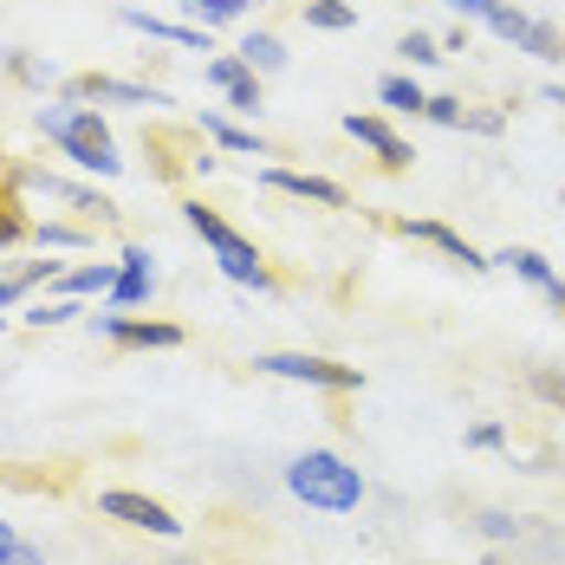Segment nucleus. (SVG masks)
Here are the masks:
<instances>
[{"instance_id":"nucleus-1","label":"nucleus","mask_w":565,"mask_h":565,"mask_svg":"<svg viewBox=\"0 0 565 565\" xmlns=\"http://www.w3.org/2000/svg\"><path fill=\"white\" fill-rule=\"evenodd\" d=\"M33 130H40L46 143H58L65 163H78V170H92V175H124L117 137H111V124H105L98 105H72V98L40 105V111H33Z\"/></svg>"},{"instance_id":"nucleus-2","label":"nucleus","mask_w":565,"mask_h":565,"mask_svg":"<svg viewBox=\"0 0 565 565\" xmlns=\"http://www.w3.org/2000/svg\"><path fill=\"white\" fill-rule=\"evenodd\" d=\"M286 494L306 501L312 513H358L371 488H364V475L339 449H306L286 461Z\"/></svg>"},{"instance_id":"nucleus-3","label":"nucleus","mask_w":565,"mask_h":565,"mask_svg":"<svg viewBox=\"0 0 565 565\" xmlns=\"http://www.w3.org/2000/svg\"><path fill=\"white\" fill-rule=\"evenodd\" d=\"M182 222L202 234V247L215 254V267H222L234 286H247V292H274V286H280L274 280V267H267V254L227 222L222 209H209V202H182Z\"/></svg>"},{"instance_id":"nucleus-4","label":"nucleus","mask_w":565,"mask_h":565,"mask_svg":"<svg viewBox=\"0 0 565 565\" xmlns=\"http://www.w3.org/2000/svg\"><path fill=\"white\" fill-rule=\"evenodd\" d=\"M254 371L260 377H280V384H306V391H332V396L364 391V371L358 364L319 358V351H254Z\"/></svg>"},{"instance_id":"nucleus-5","label":"nucleus","mask_w":565,"mask_h":565,"mask_svg":"<svg viewBox=\"0 0 565 565\" xmlns=\"http://www.w3.org/2000/svg\"><path fill=\"white\" fill-rule=\"evenodd\" d=\"M7 175L26 189V195H46V202H65L78 222L92 227H117V202L111 195H98V189H85V182H72V175L58 170H33V163H7Z\"/></svg>"},{"instance_id":"nucleus-6","label":"nucleus","mask_w":565,"mask_h":565,"mask_svg":"<svg viewBox=\"0 0 565 565\" xmlns=\"http://www.w3.org/2000/svg\"><path fill=\"white\" fill-rule=\"evenodd\" d=\"M58 98L72 105H130V111H157V105H175L163 85H143V78H117V72H78L58 85Z\"/></svg>"},{"instance_id":"nucleus-7","label":"nucleus","mask_w":565,"mask_h":565,"mask_svg":"<svg viewBox=\"0 0 565 565\" xmlns=\"http://www.w3.org/2000/svg\"><path fill=\"white\" fill-rule=\"evenodd\" d=\"M92 339H105L111 351H175L189 339L175 319H143V312H98L92 319Z\"/></svg>"},{"instance_id":"nucleus-8","label":"nucleus","mask_w":565,"mask_h":565,"mask_svg":"<svg viewBox=\"0 0 565 565\" xmlns=\"http://www.w3.org/2000/svg\"><path fill=\"white\" fill-rule=\"evenodd\" d=\"M98 513L117 520V526H130V533H150V540H182L175 508L150 501V494H137V488H105V494H98Z\"/></svg>"},{"instance_id":"nucleus-9","label":"nucleus","mask_w":565,"mask_h":565,"mask_svg":"<svg viewBox=\"0 0 565 565\" xmlns=\"http://www.w3.org/2000/svg\"><path fill=\"white\" fill-rule=\"evenodd\" d=\"M344 137H351L358 150H371L384 175H403L409 163H416V150H409V143L396 137V130L384 124V117H371V111H351V117H344Z\"/></svg>"},{"instance_id":"nucleus-10","label":"nucleus","mask_w":565,"mask_h":565,"mask_svg":"<svg viewBox=\"0 0 565 565\" xmlns=\"http://www.w3.org/2000/svg\"><path fill=\"white\" fill-rule=\"evenodd\" d=\"M391 234L403 241H423V247H436V254H449L455 267H468V274H488L494 267V254H481L468 234H455L449 222H391Z\"/></svg>"},{"instance_id":"nucleus-11","label":"nucleus","mask_w":565,"mask_h":565,"mask_svg":"<svg viewBox=\"0 0 565 565\" xmlns=\"http://www.w3.org/2000/svg\"><path fill=\"white\" fill-rule=\"evenodd\" d=\"M150 292H157V260H150V247H137V241H130V247L117 254V286H111V299H105V306H111V312H143V306H150Z\"/></svg>"},{"instance_id":"nucleus-12","label":"nucleus","mask_w":565,"mask_h":565,"mask_svg":"<svg viewBox=\"0 0 565 565\" xmlns=\"http://www.w3.org/2000/svg\"><path fill=\"white\" fill-rule=\"evenodd\" d=\"M117 20H124L130 33H143V40H163V46H182V53H215L209 26H195V20H163V13H143V7H117Z\"/></svg>"},{"instance_id":"nucleus-13","label":"nucleus","mask_w":565,"mask_h":565,"mask_svg":"<svg viewBox=\"0 0 565 565\" xmlns=\"http://www.w3.org/2000/svg\"><path fill=\"white\" fill-rule=\"evenodd\" d=\"M260 189H274V195H292V202H312V209H351L344 182H332V175H306V170H260Z\"/></svg>"},{"instance_id":"nucleus-14","label":"nucleus","mask_w":565,"mask_h":565,"mask_svg":"<svg viewBox=\"0 0 565 565\" xmlns=\"http://www.w3.org/2000/svg\"><path fill=\"white\" fill-rule=\"evenodd\" d=\"M455 20H481L488 33H501L513 53H520V40H526V26H533V13H520V7H508V0H449Z\"/></svg>"},{"instance_id":"nucleus-15","label":"nucleus","mask_w":565,"mask_h":565,"mask_svg":"<svg viewBox=\"0 0 565 565\" xmlns=\"http://www.w3.org/2000/svg\"><path fill=\"white\" fill-rule=\"evenodd\" d=\"M117 286V260H85V267H65L53 280V299H111Z\"/></svg>"},{"instance_id":"nucleus-16","label":"nucleus","mask_w":565,"mask_h":565,"mask_svg":"<svg viewBox=\"0 0 565 565\" xmlns=\"http://www.w3.org/2000/svg\"><path fill=\"white\" fill-rule=\"evenodd\" d=\"M33 241V209H26V189L0 170V254L7 247H26Z\"/></svg>"},{"instance_id":"nucleus-17","label":"nucleus","mask_w":565,"mask_h":565,"mask_svg":"<svg viewBox=\"0 0 565 565\" xmlns=\"http://www.w3.org/2000/svg\"><path fill=\"white\" fill-rule=\"evenodd\" d=\"M189 137H175V130H143V157H150V175L157 182H182V175L195 170V157H175Z\"/></svg>"},{"instance_id":"nucleus-18","label":"nucleus","mask_w":565,"mask_h":565,"mask_svg":"<svg viewBox=\"0 0 565 565\" xmlns=\"http://www.w3.org/2000/svg\"><path fill=\"white\" fill-rule=\"evenodd\" d=\"M202 137H215V143L234 150V157H274L260 130H247V124H234V117H222V111H202Z\"/></svg>"},{"instance_id":"nucleus-19","label":"nucleus","mask_w":565,"mask_h":565,"mask_svg":"<svg viewBox=\"0 0 565 565\" xmlns=\"http://www.w3.org/2000/svg\"><path fill=\"white\" fill-rule=\"evenodd\" d=\"M33 247L40 254H72V247H98L92 222H33Z\"/></svg>"},{"instance_id":"nucleus-20","label":"nucleus","mask_w":565,"mask_h":565,"mask_svg":"<svg viewBox=\"0 0 565 565\" xmlns=\"http://www.w3.org/2000/svg\"><path fill=\"white\" fill-rule=\"evenodd\" d=\"M234 53L247 58V65H254L260 78H267V72H286V40H280V33H267V26H247Z\"/></svg>"},{"instance_id":"nucleus-21","label":"nucleus","mask_w":565,"mask_h":565,"mask_svg":"<svg viewBox=\"0 0 565 565\" xmlns=\"http://www.w3.org/2000/svg\"><path fill=\"white\" fill-rule=\"evenodd\" d=\"M494 267H508L513 280L540 286V292H546V286L559 280V274H553V260H546V254H540V247H501V254H494Z\"/></svg>"},{"instance_id":"nucleus-22","label":"nucleus","mask_w":565,"mask_h":565,"mask_svg":"<svg viewBox=\"0 0 565 565\" xmlns=\"http://www.w3.org/2000/svg\"><path fill=\"white\" fill-rule=\"evenodd\" d=\"M299 13H306L312 33H351V26H358V7H351V0H306Z\"/></svg>"},{"instance_id":"nucleus-23","label":"nucleus","mask_w":565,"mask_h":565,"mask_svg":"<svg viewBox=\"0 0 565 565\" xmlns=\"http://www.w3.org/2000/svg\"><path fill=\"white\" fill-rule=\"evenodd\" d=\"M520 53L540 58V65H565V26H553V20H533V26H526V40H520Z\"/></svg>"},{"instance_id":"nucleus-24","label":"nucleus","mask_w":565,"mask_h":565,"mask_svg":"<svg viewBox=\"0 0 565 565\" xmlns=\"http://www.w3.org/2000/svg\"><path fill=\"white\" fill-rule=\"evenodd\" d=\"M377 98H384L391 111H403V117H423V105H429V92H423L416 78H403V72H391V78H377Z\"/></svg>"},{"instance_id":"nucleus-25","label":"nucleus","mask_w":565,"mask_h":565,"mask_svg":"<svg viewBox=\"0 0 565 565\" xmlns=\"http://www.w3.org/2000/svg\"><path fill=\"white\" fill-rule=\"evenodd\" d=\"M195 26H234V20H247V7L254 0H175Z\"/></svg>"},{"instance_id":"nucleus-26","label":"nucleus","mask_w":565,"mask_h":565,"mask_svg":"<svg viewBox=\"0 0 565 565\" xmlns=\"http://www.w3.org/2000/svg\"><path fill=\"white\" fill-rule=\"evenodd\" d=\"M78 312H85V306H78V299H33V306H26V312H20V319H26V326H33V332H53V326H72V319H78Z\"/></svg>"},{"instance_id":"nucleus-27","label":"nucleus","mask_w":565,"mask_h":565,"mask_svg":"<svg viewBox=\"0 0 565 565\" xmlns=\"http://www.w3.org/2000/svg\"><path fill=\"white\" fill-rule=\"evenodd\" d=\"M396 53H403V65H443V40H436V33H423V26H409V33H403V40H396Z\"/></svg>"},{"instance_id":"nucleus-28","label":"nucleus","mask_w":565,"mask_h":565,"mask_svg":"<svg viewBox=\"0 0 565 565\" xmlns=\"http://www.w3.org/2000/svg\"><path fill=\"white\" fill-rule=\"evenodd\" d=\"M526 391L540 396L546 409H565V371H553V364H526Z\"/></svg>"},{"instance_id":"nucleus-29","label":"nucleus","mask_w":565,"mask_h":565,"mask_svg":"<svg viewBox=\"0 0 565 565\" xmlns=\"http://www.w3.org/2000/svg\"><path fill=\"white\" fill-rule=\"evenodd\" d=\"M475 533H481V540H488V546H513V540H520V533H526V520H513V513H475Z\"/></svg>"},{"instance_id":"nucleus-30","label":"nucleus","mask_w":565,"mask_h":565,"mask_svg":"<svg viewBox=\"0 0 565 565\" xmlns=\"http://www.w3.org/2000/svg\"><path fill=\"white\" fill-rule=\"evenodd\" d=\"M227 98V111H241V117H260V105H267V92H260V72H247V78H234L222 92Z\"/></svg>"},{"instance_id":"nucleus-31","label":"nucleus","mask_w":565,"mask_h":565,"mask_svg":"<svg viewBox=\"0 0 565 565\" xmlns=\"http://www.w3.org/2000/svg\"><path fill=\"white\" fill-rule=\"evenodd\" d=\"M461 449H475V455H488V449H508V423H468V436H461Z\"/></svg>"},{"instance_id":"nucleus-32","label":"nucleus","mask_w":565,"mask_h":565,"mask_svg":"<svg viewBox=\"0 0 565 565\" xmlns=\"http://www.w3.org/2000/svg\"><path fill=\"white\" fill-rule=\"evenodd\" d=\"M423 117H429V124H443V130H461V117H468V105H461V98H449V92H436V98L423 105Z\"/></svg>"},{"instance_id":"nucleus-33","label":"nucleus","mask_w":565,"mask_h":565,"mask_svg":"<svg viewBox=\"0 0 565 565\" xmlns=\"http://www.w3.org/2000/svg\"><path fill=\"white\" fill-rule=\"evenodd\" d=\"M65 274V260H26V267H13V280L26 286V292H40V286H53Z\"/></svg>"},{"instance_id":"nucleus-34","label":"nucleus","mask_w":565,"mask_h":565,"mask_svg":"<svg viewBox=\"0 0 565 565\" xmlns=\"http://www.w3.org/2000/svg\"><path fill=\"white\" fill-rule=\"evenodd\" d=\"M7 72H13L20 85H33V92H46V65H40L33 53H7Z\"/></svg>"},{"instance_id":"nucleus-35","label":"nucleus","mask_w":565,"mask_h":565,"mask_svg":"<svg viewBox=\"0 0 565 565\" xmlns=\"http://www.w3.org/2000/svg\"><path fill=\"white\" fill-rule=\"evenodd\" d=\"M461 130H475V137H501V130H508V117H501V111H468V117H461Z\"/></svg>"},{"instance_id":"nucleus-36","label":"nucleus","mask_w":565,"mask_h":565,"mask_svg":"<svg viewBox=\"0 0 565 565\" xmlns=\"http://www.w3.org/2000/svg\"><path fill=\"white\" fill-rule=\"evenodd\" d=\"M7 565H46V546H33V540H20V546L7 553Z\"/></svg>"},{"instance_id":"nucleus-37","label":"nucleus","mask_w":565,"mask_h":565,"mask_svg":"<svg viewBox=\"0 0 565 565\" xmlns=\"http://www.w3.org/2000/svg\"><path fill=\"white\" fill-rule=\"evenodd\" d=\"M20 299H26V286H20V280H13V274H7V280H0V312H13Z\"/></svg>"},{"instance_id":"nucleus-38","label":"nucleus","mask_w":565,"mask_h":565,"mask_svg":"<svg viewBox=\"0 0 565 565\" xmlns=\"http://www.w3.org/2000/svg\"><path fill=\"white\" fill-rule=\"evenodd\" d=\"M443 53H468V20H461V26H449V33H443Z\"/></svg>"},{"instance_id":"nucleus-39","label":"nucleus","mask_w":565,"mask_h":565,"mask_svg":"<svg viewBox=\"0 0 565 565\" xmlns=\"http://www.w3.org/2000/svg\"><path fill=\"white\" fill-rule=\"evenodd\" d=\"M20 546V533H13V520H0V565H7V553Z\"/></svg>"},{"instance_id":"nucleus-40","label":"nucleus","mask_w":565,"mask_h":565,"mask_svg":"<svg viewBox=\"0 0 565 565\" xmlns=\"http://www.w3.org/2000/svg\"><path fill=\"white\" fill-rule=\"evenodd\" d=\"M546 306H553V312L565 319V280H553V286H546Z\"/></svg>"},{"instance_id":"nucleus-41","label":"nucleus","mask_w":565,"mask_h":565,"mask_svg":"<svg viewBox=\"0 0 565 565\" xmlns=\"http://www.w3.org/2000/svg\"><path fill=\"white\" fill-rule=\"evenodd\" d=\"M546 105H559L565 111V85H546Z\"/></svg>"},{"instance_id":"nucleus-42","label":"nucleus","mask_w":565,"mask_h":565,"mask_svg":"<svg viewBox=\"0 0 565 565\" xmlns=\"http://www.w3.org/2000/svg\"><path fill=\"white\" fill-rule=\"evenodd\" d=\"M481 565H508V559H494V553H488V559H481Z\"/></svg>"},{"instance_id":"nucleus-43","label":"nucleus","mask_w":565,"mask_h":565,"mask_svg":"<svg viewBox=\"0 0 565 565\" xmlns=\"http://www.w3.org/2000/svg\"><path fill=\"white\" fill-rule=\"evenodd\" d=\"M0 332H7V312H0Z\"/></svg>"}]
</instances>
